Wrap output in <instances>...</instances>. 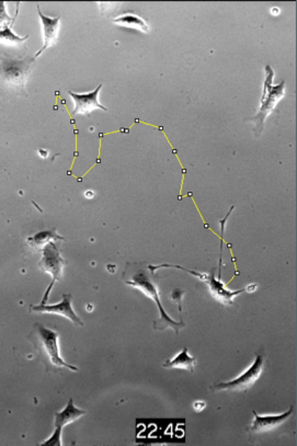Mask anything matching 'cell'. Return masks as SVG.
Returning a JSON list of instances; mask_svg holds the SVG:
<instances>
[{
    "label": "cell",
    "instance_id": "obj_1",
    "mask_svg": "<svg viewBox=\"0 0 297 446\" xmlns=\"http://www.w3.org/2000/svg\"><path fill=\"white\" fill-rule=\"evenodd\" d=\"M123 282L130 287L138 289L146 296L152 298L157 304L158 310L160 312V318L157 322H154L155 330H165L171 328L175 330V333L179 335V331L184 327V322L181 318L180 322H175L169 317V315L164 310L161 301L159 298V289L157 283L154 281L155 274L150 273L148 269V262L143 261L140 264H127L125 266L124 271L122 273Z\"/></svg>",
    "mask_w": 297,
    "mask_h": 446
},
{
    "label": "cell",
    "instance_id": "obj_2",
    "mask_svg": "<svg viewBox=\"0 0 297 446\" xmlns=\"http://www.w3.org/2000/svg\"><path fill=\"white\" fill-rule=\"evenodd\" d=\"M34 332L30 335V340L34 347L38 349L40 354L44 358L46 371H59L61 368H68L73 372H77L78 368L67 364L61 358L59 352V332L55 330L44 327L43 324H36Z\"/></svg>",
    "mask_w": 297,
    "mask_h": 446
},
{
    "label": "cell",
    "instance_id": "obj_3",
    "mask_svg": "<svg viewBox=\"0 0 297 446\" xmlns=\"http://www.w3.org/2000/svg\"><path fill=\"white\" fill-rule=\"evenodd\" d=\"M266 73H267V78L264 81L263 94H262L261 102H260L259 111L254 117L246 120V121L254 122V124L256 125L254 131L258 135L261 134L264 122L285 94L284 81H282L277 86H273L272 81L275 77V71H272L271 67L267 66L266 67Z\"/></svg>",
    "mask_w": 297,
    "mask_h": 446
},
{
    "label": "cell",
    "instance_id": "obj_4",
    "mask_svg": "<svg viewBox=\"0 0 297 446\" xmlns=\"http://www.w3.org/2000/svg\"><path fill=\"white\" fill-rule=\"evenodd\" d=\"M266 354H264L263 347H260L256 352V361L254 364L239 377L231 380V382H223V383H215L210 387L213 393L219 391H227V393H247V391L256 383V380L261 377L266 368Z\"/></svg>",
    "mask_w": 297,
    "mask_h": 446
},
{
    "label": "cell",
    "instance_id": "obj_5",
    "mask_svg": "<svg viewBox=\"0 0 297 446\" xmlns=\"http://www.w3.org/2000/svg\"><path fill=\"white\" fill-rule=\"evenodd\" d=\"M34 59H11L0 57V81L15 90L24 92L29 69Z\"/></svg>",
    "mask_w": 297,
    "mask_h": 446
},
{
    "label": "cell",
    "instance_id": "obj_6",
    "mask_svg": "<svg viewBox=\"0 0 297 446\" xmlns=\"http://www.w3.org/2000/svg\"><path fill=\"white\" fill-rule=\"evenodd\" d=\"M65 264H66V261L61 258V251H59V247L56 246L55 243H50L49 245H46L44 247L43 258H42L41 262L38 264V266H40V269L42 271L51 274L53 281H52L51 285L46 291L45 296H44L41 304H46L48 299H49L50 292L53 289L54 284L61 280V271H63Z\"/></svg>",
    "mask_w": 297,
    "mask_h": 446
},
{
    "label": "cell",
    "instance_id": "obj_7",
    "mask_svg": "<svg viewBox=\"0 0 297 446\" xmlns=\"http://www.w3.org/2000/svg\"><path fill=\"white\" fill-rule=\"evenodd\" d=\"M86 413V411L76 408L74 405V401L69 399L68 403L64 408V410L61 411V412L55 413V419H54L55 431H54L53 436L49 440L43 442L41 445L61 446V430H63L64 426L73 424V422L78 420L80 417L84 416Z\"/></svg>",
    "mask_w": 297,
    "mask_h": 446
},
{
    "label": "cell",
    "instance_id": "obj_8",
    "mask_svg": "<svg viewBox=\"0 0 297 446\" xmlns=\"http://www.w3.org/2000/svg\"><path fill=\"white\" fill-rule=\"evenodd\" d=\"M71 299H73V296L71 294H63L61 302L54 305L40 304L36 305V306L32 305L30 307V312H38V314L57 315V316H61V317L71 320L75 326L82 327L84 322L75 314L73 306H71Z\"/></svg>",
    "mask_w": 297,
    "mask_h": 446
},
{
    "label": "cell",
    "instance_id": "obj_9",
    "mask_svg": "<svg viewBox=\"0 0 297 446\" xmlns=\"http://www.w3.org/2000/svg\"><path fill=\"white\" fill-rule=\"evenodd\" d=\"M294 411V405L291 407L290 410L277 416H259L256 411H254V419L252 426H249L248 432L252 436H258V434L273 431L275 429L283 426L287 420H290Z\"/></svg>",
    "mask_w": 297,
    "mask_h": 446
},
{
    "label": "cell",
    "instance_id": "obj_10",
    "mask_svg": "<svg viewBox=\"0 0 297 446\" xmlns=\"http://www.w3.org/2000/svg\"><path fill=\"white\" fill-rule=\"evenodd\" d=\"M101 88L102 84L89 94H75V92H68L69 96L73 98L75 103L73 115H90L92 111L97 109L108 111L107 108L103 107L99 102V92Z\"/></svg>",
    "mask_w": 297,
    "mask_h": 446
},
{
    "label": "cell",
    "instance_id": "obj_11",
    "mask_svg": "<svg viewBox=\"0 0 297 446\" xmlns=\"http://www.w3.org/2000/svg\"><path fill=\"white\" fill-rule=\"evenodd\" d=\"M206 281H208V289L212 296L225 306L233 305L235 297L246 291V289H238V291H231L227 289L226 285L215 277V269L212 270Z\"/></svg>",
    "mask_w": 297,
    "mask_h": 446
},
{
    "label": "cell",
    "instance_id": "obj_12",
    "mask_svg": "<svg viewBox=\"0 0 297 446\" xmlns=\"http://www.w3.org/2000/svg\"><path fill=\"white\" fill-rule=\"evenodd\" d=\"M38 17L41 19L42 30H43V48L34 55V59H36L41 55L48 48L53 46L59 40V27H61V15H57L56 18H49L40 10V6H38Z\"/></svg>",
    "mask_w": 297,
    "mask_h": 446
},
{
    "label": "cell",
    "instance_id": "obj_13",
    "mask_svg": "<svg viewBox=\"0 0 297 446\" xmlns=\"http://www.w3.org/2000/svg\"><path fill=\"white\" fill-rule=\"evenodd\" d=\"M188 347H184L180 353H179L173 360L166 361L164 368H180V370L189 371L194 372V364H196V358L189 355Z\"/></svg>",
    "mask_w": 297,
    "mask_h": 446
},
{
    "label": "cell",
    "instance_id": "obj_14",
    "mask_svg": "<svg viewBox=\"0 0 297 446\" xmlns=\"http://www.w3.org/2000/svg\"><path fill=\"white\" fill-rule=\"evenodd\" d=\"M54 240H64L63 237L59 236L55 229L53 231H41L36 233V236L28 238L29 243L31 246L36 249H43L46 245L53 243Z\"/></svg>",
    "mask_w": 297,
    "mask_h": 446
},
{
    "label": "cell",
    "instance_id": "obj_15",
    "mask_svg": "<svg viewBox=\"0 0 297 446\" xmlns=\"http://www.w3.org/2000/svg\"><path fill=\"white\" fill-rule=\"evenodd\" d=\"M113 23L119 26L129 27V28H138L144 32H148V27L145 21L134 13H125L119 18L113 19Z\"/></svg>",
    "mask_w": 297,
    "mask_h": 446
},
{
    "label": "cell",
    "instance_id": "obj_16",
    "mask_svg": "<svg viewBox=\"0 0 297 446\" xmlns=\"http://www.w3.org/2000/svg\"><path fill=\"white\" fill-rule=\"evenodd\" d=\"M13 23H11L10 26L0 29V43L8 46H19L28 40L29 36L21 38L18 34H13Z\"/></svg>",
    "mask_w": 297,
    "mask_h": 446
},
{
    "label": "cell",
    "instance_id": "obj_17",
    "mask_svg": "<svg viewBox=\"0 0 297 446\" xmlns=\"http://www.w3.org/2000/svg\"><path fill=\"white\" fill-rule=\"evenodd\" d=\"M19 13V3L18 8H17V13H15V17L13 19L10 18V15L6 13V5L3 1H0V29L5 28V27L10 26L11 23L15 22V17Z\"/></svg>",
    "mask_w": 297,
    "mask_h": 446
},
{
    "label": "cell",
    "instance_id": "obj_18",
    "mask_svg": "<svg viewBox=\"0 0 297 446\" xmlns=\"http://www.w3.org/2000/svg\"><path fill=\"white\" fill-rule=\"evenodd\" d=\"M183 295H184V292L182 291V289H175V291L173 292V294H171V296H173V301H175V302L178 303L179 304V312H180V315L181 312H182V307H181V302H182V297Z\"/></svg>",
    "mask_w": 297,
    "mask_h": 446
}]
</instances>
